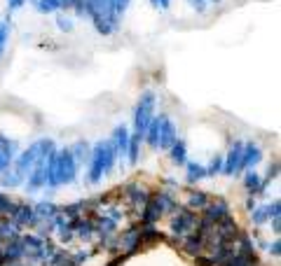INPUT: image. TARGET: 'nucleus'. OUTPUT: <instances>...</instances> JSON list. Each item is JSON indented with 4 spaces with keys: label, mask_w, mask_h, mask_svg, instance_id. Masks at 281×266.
<instances>
[{
    "label": "nucleus",
    "mask_w": 281,
    "mask_h": 266,
    "mask_svg": "<svg viewBox=\"0 0 281 266\" xmlns=\"http://www.w3.org/2000/svg\"><path fill=\"white\" fill-rule=\"evenodd\" d=\"M152 117H155V93L146 91V93H141V98H138L136 110H134V129H136L134 135L143 138V133H146L148 124H150Z\"/></svg>",
    "instance_id": "f257e3e1"
},
{
    "label": "nucleus",
    "mask_w": 281,
    "mask_h": 266,
    "mask_svg": "<svg viewBox=\"0 0 281 266\" xmlns=\"http://www.w3.org/2000/svg\"><path fill=\"white\" fill-rule=\"evenodd\" d=\"M47 145H52V140H50V138H42V140H38V143H33L28 149H24L21 154H17V157H14V159H17L14 161V171L21 175V177H26V175L31 173V168L35 166V161H38V157H40V152Z\"/></svg>",
    "instance_id": "f03ea898"
},
{
    "label": "nucleus",
    "mask_w": 281,
    "mask_h": 266,
    "mask_svg": "<svg viewBox=\"0 0 281 266\" xmlns=\"http://www.w3.org/2000/svg\"><path fill=\"white\" fill-rule=\"evenodd\" d=\"M52 152H54V143H52V145H47L40 152V157H38V161H35V166H33V168H31V173H28L26 189L35 192V189H40V187L47 185L45 173H47V159H50V154H52Z\"/></svg>",
    "instance_id": "7ed1b4c3"
},
{
    "label": "nucleus",
    "mask_w": 281,
    "mask_h": 266,
    "mask_svg": "<svg viewBox=\"0 0 281 266\" xmlns=\"http://www.w3.org/2000/svg\"><path fill=\"white\" fill-rule=\"evenodd\" d=\"M78 173V161L70 154V149L56 152V182L59 185H70Z\"/></svg>",
    "instance_id": "20e7f679"
},
{
    "label": "nucleus",
    "mask_w": 281,
    "mask_h": 266,
    "mask_svg": "<svg viewBox=\"0 0 281 266\" xmlns=\"http://www.w3.org/2000/svg\"><path fill=\"white\" fill-rule=\"evenodd\" d=\"M241 154H244V143H234L232 149L228 152V157L223 159V173L234 175L241 171Z\"/></svg>",
    "instance_id": "39448f33"
},
{
    "label": "nucleus",
    "mask_w": 281,
    "mask_h": 266,
    "mask_svg": "<svg viewBox=\"0 0 281 266\" xmlns=\"http://www.w3.org/2000/svg\"><path fill=\"white\" fill-rule=\"evenodd\" d=\"M176 140H178V131H176V124L166 115H162V126H160V143L157 147L162 149H169V147L174 145Z\"/></svg>",
    "instance_id": "423d86ee"
},
{
    "label": "nucleus",
    "mask_w": 281,
    "mask_h": 266,
    "mask_svg": "<svg viewBox=\"0 0 281 266\" xmlns=\"http://www.w3.org/2000/svg\"><path fill=\"white\" fill-rule=\"evenodd\" d=\"M195 226H197V220H195V215L190 213V210H181L178 217H174V222H171V229H174V234H178V236L192 231Z\"/></svg>",
    "instance_id": "0eeeda50"
},
{
    "label": "nucleus",
    "mask_w": 281,
    "mask_h": 266,
    "mask_svg": "<svg viewBox=\"0 0 281 266\" xmlns=\"http://www.w3.org/2000/svg\"><path fill=\"white\" fill-rule=\"evenodd\" d=\"M103 177V152H101V143H96L92 149V166H89V182H99Z\"/></svg>",
    "instance_id": "6e6552de"
},
{
    "label": "nucleus",
    "mask_w": 281,
    "mask_h": 266,
    "mask_svg": "<svg viewBox=\"0 0 281 266\" xmlns=\"http://www.w3.org/2000/svg\"><path fill=\"white\" fill-rule=\"evenodd\" d=\"M263 159V149L255 145V143H246L244 145V154H241V171L244 168H255Z\"/></svg>",
    "instance_id": "1a4fd4ad"
},
{
    "label": "nucleus",
    "mask_w": 281,
    "mask_h": 266,
    "mask_svg": "<svg viewBox=\"0 0 281 266\" xmlns=\"http://www.w3.org/2000/svg\"><path fill=\"white\" fill-rule=\"evenodd\" d=\"M110 143L115 147L117 157H124V154H127V147H129V131H127V126H115Z\"/></svg>",
    "instance_id": "9d476101"
},
{
    "label": "nucleus",
    "mask_w": 281,
    "mask_h": 266,
    "mask_svg": "<svg viewBox=\"0 0 281 266\" xmlns=\"http://www.w3.org/2000/svg\"><path fill=\"white\" fill-rule=\"evenodd\" d=\"M204 210H206V222H211V224H215V222H220L223 217H228V203L225 201H215V203H206L204 206Z\"/></svg>",
    "instance_id": "9b49d317"
},
{
    "label": "nucleus",
    "mask_w": 281,
    "mask_h": 266,
    "mask_svg": "<svg viewBox=\"0 0 281 266\" xmlns=\"http://www.w3.org/2000/svg\"><path fill=\"white\" fill-rule=\"evenodd\" d=\"M14 157H17V143L5 138L2 145H0V173L10 168V163L14 161Z\"/></svg>",
    "instance_id": "f8f14e48"
},
{
    "label": "nucleus",
    "mask_w": 281,
    "mask_h": 266,
    "mask_svg": "<svg viewBox=\"0 0 281 266\" xmlns=\"http://www.w3.org/2000/svg\"><path fill=\"white\" fill-rule=\"evenodd\" d=\"M160 126H162V115H160V117H152V119H150V124H148L146 133H143V140H146L152 149H155V147H157V143H160Z\"/></svg>",
    "instance_id": "ddd939ff"
},
{
    "label": "nucleus",
    "mask_w": 281,
    "mask_h": 266,
    "mask_svg": "<svg viewBox=\"0 0 281 266\" xmlns=\"http://www.w3.org/2000/svg\"><path fill=\"white\" fill-rule=\"evenodd\" d=\"M244 185L248 189V194H263L265 192V182L260 180V173H255L253 168H248V173L244 177Z\"/></svg>",
    "instance_id": "4468645a"
},
{
    "label": "nucleus",
    "mask_w": 281,
    "mask_h": 266,
    "mask_svg": "<svg viewBox=\"0 0 281 266\" xmlns=\"http://www.w3.org/2000/svg\"><path fill=\"white\" fill-rule=\"evenodd\" d=\"M169 154H171V161H174L176 166H183V163H187V149H185V143L176 140L174 145L169 147Z\"/></svg>",
    "instance_id": "2eb2a0df"
},
{
    "label": "nucleus",
    "mask_w": 281,
    "mask_h": 266,
    "mask_svg": "<svg viewBox=\"0 0 281 266\" xmlns=\"http://www.w3.org/2000/svg\"><path fill=\"white\" fill-rule=\"evenodd\" d=\"M35 210L33 208H28V206H19L17 208V213H14V220H17V224H31V222H35Z\"/></svg>",
    "instance_id": "dca6fc26"
},
{
    "label": "nucleus",
    "mask_w": 281,
    "mask_h": 266,
    "mask_svg": "<svg viewBox=\"0 0 281 266\" xmlns=\"http://www.w3.org/2000/svg\"><path fill=\"white\" fill-rule=\"evenodd\" d=\"M143 208H146V213H143V222H146V224H152V222L162 215V208L157 206V201L155 199H148V203L143 206Z\"/></svg>",
    "instance_id": "f3484780"
},
{
    "label": "nucleus",
    "mask_w": 281,
    "mask_h": 266,
    "mask_svg": "<svg viewBox=\"0 0 281 266\" xmlns=\"http://www.w3.org/2000/svg\"><path fill=\"white\" fill-rule=\"evenodd\" d=\"M24 254H26V252H24V243H17V240L7 243V248L2 250V257H5L7 262H10V259L17 262V259H19V257H24Z\"/></svg>",
    "instance_id": "a211bd4d"
},
{
    "label": "nucleus",
    "mask_w": 281,
    "mask_h": 266,
    "mask_svg": "<svg viewBox=\"0 0 281 266\" xmlns=\"http://www.w3.org/2000/svg\"><path fill=\"white\" fill-rule=\"evenodd\" d=\"M201 177H206V168H204L201 163L190 161V163H187V182H190V185H195V182H199Z\"/></svg>",
    "instance_id": "6ab92c4d"
},
{
    "label": "nucleus",
    "mask_w": 281,
    "mask_h": 266,
    "mask_svg": "<svg viewBox=\"0 0 281 266\" xmlns=\"http://www.w3.org/2000/svg\"><path fill=\"white\" fill-rule=\"evenodd\" d=\"M21 182H24V177L17 173V171H2V173H0V185L2 187H10V189H12V187H19Z\"/></svg>",
    "instance_id": "aec40b11"
},
{
    "label": "nucleus",
    "mask_w": 281,
    "mask_h": 266,
    "mask_svg": "<svg viewBox=\"0 0 281 266\" xmlns=\"http://www.w3.org/2000/svg\"><path fill=\"white\" fill-rule=\"evenodd\" d=\"M45 177H47V185L50 187H59V182H56V149L47 159V173H45Z\"/></svg>",
    "instance_id": "412c9836"
},
{
    "label": "nucleus",
    "mask_w": 281,
    "mask_h": 266,
    "mask_svg": "<svg viewBox=\"0 0 281 266\" xmlns=\"http://www.w3.org/2000/svg\"><path fill=\"white\" fill-rule=\"evenodd\" d=\"M204 248V236L201 234H190V238H185V250L187 252H192V254H197Z\"/></svg>",
    "instance_id": "4be33fe9"
},
{
    "label": "nucleus",
    "mask_w": 281,
    "mask_h": 266,
    "mask_svg": "<svg viewBox=\"0 0 281 266\" xmlns=\"http://www.w3.org/2000/svg\"><path fill=\"white\" fill-rule=\"evenodd\" d=\"M59 7H61V0H35V10L42 14L56 12Z\"/></svg>",
    "instance_id": "5701e85b"
},
{
    "label": "nucleus",
    "mask_w": 281,
    "mask_h": 266,
    "mask_svg": "<svg viewBox=\"0 0 281 266\" xmlns=\"http://www.w3.org/2000/svg\"><path fill=\"white\" fill-rule=\"evenodd\" d=\"M143 138L138 135H129V147H127V154H129V163H136L138 161V145H141Z\"/></svg>",
    "instance_id": "b1692460"
},
{
    "label": "nucleus",
    "mask_w": 281,
    "mask_h": 266,
    "mask_svg": "<svg viewBox=\"0 0 281 266\" xmlns=\"http://www.w3.org/2000/svg\"><path fill=\"white\" fill-rule=\"evenodd\" d=\"M129 199L134 201L136 206H146V203H148V194H146V189H141V187L132 185V187H129Z\"/></svg>",
    "instance_id": "393cba45"
},
{
    "label": "nucleus",
    "mask_w": 281,
    "mask_h": 266,
    "mask_svg": "<svg viewBox=\"0 0 281 266\" xmlns=\"http://www.w3.org/2000/svg\"><path fill=\"white\" fill-rule=\"evenodd\" d=\"M17 208H19V206H17L14 201H10L7 196H5V194H2V192H0V213L14 215V213H17Z\"/></svg>",
    "instance_id": "a878e982"
},
{
    "label": "nucleus",
    "mask_w": 281,
    "mask_h": 266,
    "mask_svg": "<svg viewBox=\"0 0 281 266\" xmlns=\"http://www.w3.org/2000/svg\"><path fill=\"white\" fill-rule=\"evenodd\" d=\"M33 210H35L38 217H54L56 215V206H52V203H38Z\"/></svg>",
    "instance_id": "bb28decb"
},
{
    "label": "nucleus",
    "mask_w": 281,
    "mask_h": 266,
    "mask_svg": "<svg viewBox=\"0 0 281 266\" xmlns=\"http://www.w3.org/2000/svg\"><path fill=\"white\" fill-rule=\"evenodd\" d=\"M206 203H209V199H206V194H204V192L192 194V196H190V201H187V206H190V208H204Z\"/></svg>",
    "instance_id": "cd10ccee"
},
{
    "label": "nucleus",
    "mask_w": 281,
    "mask_h": 266,
    "mask_svg": "<svg viewBox=\"0 0 281 266\" xmlns=\"http://www.w3.org/2000/svg\"><path fill=\"white\" fill-rule=\"evenodd\" d=\"M204 168H206V175L220 173V171H223V157H220V154H215L214 159H211V163H209V166H204Z\"/></svg>",
    "instance_id": "c85d7f7f"
},
{
    "label": "nucleus",
    "mask_w": 281,
    "mask_h": 266,
    "mask_svg": "<svg viewBox=\"0 0 281 266\" xmlns=\"http://www.w3.org/2000/svg\"><path fill=\"white\" fill-rule=\"evenodd\" d=\"M7 35H10V24H7V21H0V56H2V52H5Z\"/></svg>",
    "instance_id": "c756f323"
},
{
    "label": "nucleus",
    "mask_w": 281,
    "mask_h": 266,
    "mask_svg": "<svg viewBox=\"0 0 281 266\" xmlns=\"http://www.w3.org/2000/svg\"><path fill=\"white\" fill-rule=\"evenodd\" d=\"M87 149H89V145H87V143H78V145L70 149V154L75 157V161H78V159H84V157H87Z\"/></svg>",
    "instance_id": "7c9ffc66"
},
{
    "label": "nucleus",
    "mask_w": 281,
    "mask_h": 266,
    "mask_svg": "<svg viewBox=\"0 0 281 266\" xmlns=\"http://www.w3.org/2000/svg\"><path fill=\"white\" fill-rule=\"evenodd\" d=\"M269 215H267V206L265 208H253V222L255 224H263V222H267Z\"/></svg>",
    "instance_id": "2f4dec72"
},
{
    "label": "nucleus",
    "mask_w": 281,
    "mask_h": 266,
    "mask_svg": "<svg viewBox=\"0 0 281 266\" xmlns=\"http://www.w3.org/2000/svg\"><path fill=\"white\" fill-rule=\"evenodd\" d=\"M61 7H75V12L84 16V5H82V0H61Z\"/></svg>",
    "instance_id": "473e14b6"
},
{
    "label": "nucleus",
    "mask_w": 281,
    "mask_h": 266,
    "mask_svg": "<svg viewBox=\"0 0 281 266\" xmlns=\"http://www.w3.org/2000/svg\"><path fill=\"white\" fill-rule=\"evenodd\" d=\"M78 234L80 236H92V229H94V224L89 222V220H82V222H78Z\"/></svg>",
    "instance_id": "72a5a7b5"
},
{
    "label": "nucleus",
    "mask_w": 281,
    "mask_h": 266,
    "mask_svg": "<svg viewBox=\"0 0 281 266\" xmlns=\"http://www.w3.org/2000/svg\"><path fill=\"white\" fill-rule=\"evenodd\" d=\"M110 2H113V12L117 14V16L124 14L127 12V7H129V0H110Z\"/></svg>",
    "instance_id": "f704fd0d"
},
{
    "label": "nucleus",
    "mask_w": 281,
    "mask_h": 266,
    "mask_svg": "<svg viewBox=\"0 0 281 266\" xmlns=\"http://www.w3.org/2000/svg\"><path fill=\"white\" fill-rule=\"evenodd\" d=\"M279 213H281V201L277 199L274 203H269V206H267V215H269V220H272V217H279Z\"/></svg>",
    "instance_id": "c9c22d12"
},
{
    "label": "nucleus",
    "mask_w": 281,
    "mask_h": 266,
    "mask_svg": "<svg viewBox=\"0 0 281 266\" xmlns=\"http://www.w3.org/2000/svg\"><path fill=\"white\" fill-rule=\"evenodd\" d=\"M56 26L61 28V30H73V21H70L68 16H59V19H56Z\"/></svg>",
    "instance_id": "e433bc0d"
},
{
    "label": "nucleus",
    "mask_w": 281,
    "mask_h": 266,
    "mask_svg": "<svg viewBox=\"0 0 281 266\" xmlns=\"http://www.w3.org/2000/svg\"><path fill=\"white\" fill-rule=\"evenodd\" d=\"M187 2H190L197 12H204V10H206V0H187Z\"/></svg>",
    "instance_id": "4c0bfd02"
},
{
    "label": "nucleus",
    "mask_w": 281,
    "mask_h": 266,
    "mask_svg": "<svg viewBox=\"0 0 281 266\" xmlns=\"http://www.w3.org/2000/svg\"><path fill=\"white\" fill-rule=\"evenodd\" d=\"M24 2H26V0H7V7H10V12H14V10H19Z\"/></svg>",
    "instance_id": "58836bf2"
},
{
    "label": "nucleus",
    "mask_w": 281,
    "mask_h": 266,
    "mask_svg": "<svg viewBox=\"0 0 281 266\" xmlns=\"http://www.w3.org/2000/svg\"><path fill=\"white\" fill-rule=\"evenodd\" d=\"M279 248H281V243H279V240H274V243H272V245H269V252L274 254V257H279V252H281Z\"/></svg>",
    "instance_id": "ea45409f"
},
{
    "label": "nucleus",
    "mask_w": 281,
    "mask_h": 266,
    "mask_svg": "<svg viewBox=\"0 0 281 266\" xmlns=\"http://www.w3.org/2000/svg\"><path fill=\"white\" fill-rule=\"evenodd\" d=\"M272 226H274V229H272V231H274V234H279V231H281V229H279V226H281L279 217H272Z\"/></svg>",
    "instance_id": "a19ab883"
},
{
    "label": "nucleus",
    "mask_w": 281,
    "mask_h": 266,
    "mask_svg": "<svg viewBox=\"0 0 281 266\" xmlns=\"http://www.w3.org/2000/svg\"><path fill=\"white\" fill-rule=\"evenodd\" d=\"M169 2H171V0H160V7H164V10H166V7H169Z\"/></svg>",
    "instance_id": "79ce46f5"
},
{
    "label": "nucleus",
    "mask_w": 281,
    "mask_h": 266,
    "mask_svg": "<svg viewBox=\"0 0 281 266\" xmlns=\"http://www.w3.org/2000/svg\"><path fill=\"white\" fill-rule=\"evenodd\" d=\"M152 5H155V7H160V0H152Z\"/></svg>",
    "instance_id": "37998d69"
},
{
    "label": "nucleus",
    "mask_w": 281,
    "mask_h": 266,
    "mask_svg": "<svg viewBox=\"0 0 281 266\" xmlns=\"http://www.w3.org/2000/svg\"><path fill=\"white\" fill-rule=\"evenodd\" d=\"M211 2H218V0H211Z\"/></svg>",
    "instance_id": "c03bdc74"
},
{
    "label": "nucleus",
    "mask_w": 281,
    "mask_h": 266,
    "mask_svg": "<svg viewBox=\"0 0 281 266\" xmlns=\"http://www.w3.org/2000/svg\"><path fill=\"white\" fill-rule=\"evenodd\" d=\"M33 2H35V0H33Z\"/></svg>",
    "instance_id": "a18cd8bd"
}]
</instances>
